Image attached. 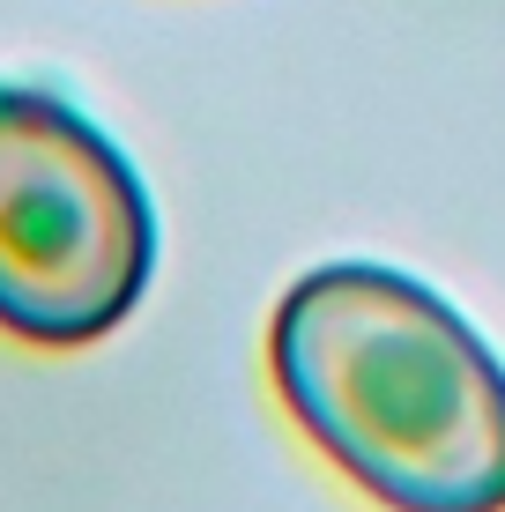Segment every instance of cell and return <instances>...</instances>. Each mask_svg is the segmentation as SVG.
<instances>
[{"mask_svg":"<svg viewBox=\"0 0 505 512\" xmlns=\"http://www.w3.org/2000/svg\"><path fill=\"white\" fill-rule=\"evenodd\" d=\"M298 431L387 512H505V364L439 290L312 268L268 327Z\"/></svg>","mask_w":505,"mask_h":512,"instance_id":"obj_1","label":"cell"},{"mask_svg":"<svg viewBox=\"0 0 505 512\" xmlns=\"http://www.w3.org/2000/svg\"><path fill=\"white\" fill-rule=\"evenodd\" d=\"M156 208L67 97L0 82V334L82 349L142 305Z\"/></svg>","mask_w":505,"mask_h":512,"instance_id":"obj_2","label":"cell"}]
</instances>
